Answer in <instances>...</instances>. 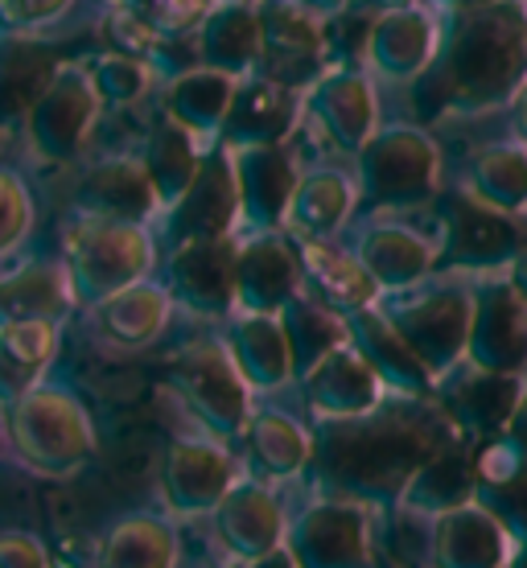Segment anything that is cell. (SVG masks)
<instances>
[{"instance_id": "f1b7e54d", "label": "cell", "mask_w": 527, "mask_h": 568, "mask_svg": "<svg viewBox=\"0 0 527 568\" xmlns=\"http://www.w3.org/2000/svg\"><path fill=\"white\" fill-rule=\"evenodd\" d=\"M351 252H355L358 264L375 276L379 288H408V284L420 281L428 272V264H433V247H428L416 231L384 227V223L358 231V240Z\"/></svg>"}, {"instance_id": "8d00e7d4", "label": "cell", "mask_w": 527, "mask_h": 568, "mask_svg": "<svg viewBox=\"0 0 527 568\" xmlns=\"http://www.w3.org/2000/svg\"><path fill=\"white\" fill-rule=\"evenodd\" d=\"M87 67H91V79H95L108 108H129V103L141 100L144 91H149V83H153V62L136 54H124V50L87 58Z\"/></svg>"}, {"instance_id": "bcb514c9", "label": "cell", "mask_w": 527, "mask_h": 568, "mask_svg": "<svg viewBox=\"0 0 527 568\" xmlns=\"http://www.w3.org/2000/svg\"><path fill=\"white\" fill-rule=\"evenodd\" d=\"M9 454V440H4V420H0V457Z\"/></svg>"}, {"instance_id": "7bdbcfd3", "label": "cell", "mask_w": 527, "mask_h": 568, "mask_svg": "<svg viewBox=\"0 0 527 568\" xmlns=\"http://www.w3.org/2000/svg\"><path fill=\"white\" fill-rule=\"evenodd\" d=\"M247 568H297V565H293V560H288V552L281 548V552L264 556V560H256V565H247Z\"/></svg>"}, {"instance_id": "c3c4849f", "label": "cell", "mask_w": 527, "mask_h": 568, "mask_svg": "<svg viewBox=\"0 0 527 568\" xmlns=\"http://www.w3.org/2000/svg\"><path fill=\"white\" fill-rule=\"evenodd\" d=\"M214 568H243V565H231V560H227V565H214Z\"/></svg>"}, {"instance_id": "5b68a950", "label": "cell", "mask_w": 527, "mask_h": 568, "mask_svg": "<svg viewBox=\"0 0 527 568\" xmlns=\"http://www.w3.org/2000/svg\"><path fill=\"white\" fill-rule=\"evenodd\" d=\"M103 95L91 67L83 58L74 62H58L54 74L45 79V87L38 91V100L29 103L26 112V141L29 149L50 161V165H67L83 153L91 132L103 115Z\"/></svg>"}, {"instance_id": "4dcf8cb0", "label": "cell", "mask_w": 527, "mask_h": 568, "mask_svg": "<svg viewBox=\"0 0 527 568\" xmlns=\"http://www.w3.org/2000/svg\"><path fill=\"white\" fill-rule=\"evenodd\" d=\"M58 322H9L0 326V404L42 384L58 355Z\"/></svg>"}, {"instance_id": "277c9868", "label": "cell", "mask_w": 527, "mask_h": 568, "mask_svg": "<svg viewBox=\"0 0 527 568\" xmlns=\"http://www.w3.org/2000/svg\"><path fill=\"white\" fill-rule=\"evenodd\" d=\"M170 392L178 396L199 433L219 440H240L252 416V387L243 384L223 334L185 342L170 363Z\"/></svg>"}, {"instance_id": "8992f818", "label": "cell", "mask_w": 527, "mask_h": 568, "mask_svg": "<svg viewBox=\"0 0 527 568\" xmlns=\"http://www.w3.org/2000/svg\"><path fill=\"white\" fill-rule=\"evenodd\" d=\"M285 552L297 568H371V511L346 495L314 498L288 519Z\"/></svg>"}, {"instance_id": "ffe728a7", "label": "cell", "mask_w": 527, "mask_h": 568, "mask_svg": "<svg viewBox=\"0 0 527 568\" xmlns=\"http://www.w3.org/2000/svg\"><path fill=\"white\" fill-rule=\"evenodd\" d=\"M301 115H305V91H293L285 83H272L264 74L240 79L231 115L223 124V144H276L293 141Z\"/></svg>"}, {"instance_id": "4316f807", "label": "cell", "mask_w": 527, "mask_h": 568, "mask_svg": "<svg viewBox=\"0 0 527 568\" xmlns=\"http://www.w3.org/2000/svg\"><path fill=\"white\" fill-rule=\"evenodd\" d=\"M358 206V182L343 170L301 173L297 190L288 199L285 231L293 240H334Z\"/></svg>"}, {"instance_id": "3957f363", "label": "cell", "mask_w": 527, "mask_h": 568, "mask_svg": "<svg viewBox=\"0 0 527 568\" xmlns=\"http://www.w3.org/2000/svg\"><path fill=\"white\" fill-rule=\"evenodd\" d=\"M161 247L149 223L74 214L62 235V264L71 276L74 310H91L112 293L158 272Z\"/></svg>"}, {"instance_id": "d6986e66", "label": "cell", "mask_w": 527, "mask_h": 568, "mask_svg": "<svg viewBox=\"0 0 527 568\" xmlns=\"http://www.w3.org/2000/svg\"><path fill=\"white\" fill-rule=\"evenodd\" d=\"M235 91H240V74L190 62V67L170 74V83L161 91V115L190 132L194 141L219 144L231 103H235Z\"/></svg>"}, {"instance_id": "f6af8a7d", "label": "cell", "mask_w": 527, "mask_h": 568, "mask_svg": "<svg viewBox=\"0 0 527 568\" xmlns=\"http://www.w3.org/2000/svg\"><path fill=\"white\" fill-rule=\"evenodd\" d=\"M379 9H399V4H408V0H375Z\"/></svg>"}, {"instance_id": "44dd1931", "label": "cell", "mask_w": 527, "mask_h": 568, "mask_svg": "<svg viewBox=\"0 0 527 568\" xmlns=\"http://www.w3.org/2000/svg\"><path fill=\"white\" fill-rule=\"evenodd\" d=\"M223 342L240 367L252 396H272L293 384V355H288L285 326L276 313H243L235 310L223 322Z\"/></svg>"}, {"instance_id": "603a6c76", "label": "cell", "mask_w": 527, "mask_h": 568, "mask_svg": "<svg viewBox=\"0 0 527 568\" xmlns=\"http://www.w3.org/2000/svg\"><path fill=\"white\" fill-rule=\"evenodd\" d=\"M74 313L71 276L62 260H21L0 264V326L9 322H67Z\"/></svg>"}, {"instance_id": "52a82bcc", "label": "cell", "mask_w": 527, "mask_h": 568, "mask_svg": "<svg viewBox=\"0 0 527 568\" xmlns=\"http://www.w3.org/2000/svg\"><path fill=\"white\" fill-rule=\"evenodd\" d=\"M158 247H173L185 240H219V235H240V190L231 170L227 144L219 141L206 149L194 182L173 202L170 211L158 214L153 223Z\"/></svg>"}, {"instance_id": "7dc6e473", "label": "cell", "mask_w": 527, "mask_h": 568, "mask_svg": "<svg viewBox=\"0 0 527 568\" xmlns=\"http://www.w3.org/2000/svg\"><path fill=\"white\" fill-rule=\"evenodd\" d=\"M235 4H264V0H235Z\"/></svg>"}, {"instance_id": "6da1fadb", "label": "cell", "mask_w": 527, "mask_h": 568, "mask_svg": "<svg viewBox=\"0 0 527 568\" xmlns=\"http://www.w3.org/2000/svg\"><path fill=\"white\" fill-rule=\"evenodd\" d=\"M428 457H433V433L425 420L379 404L351 420H322L310 466L317 469L330 495L375 503L408 490Z\"/></svg>"}, {"instance_id": "30bf717a", "label": "cell", "mask_w": 527, "mask_h": 568, "mask_svg": "<svg viewBox=\"0 0 527 568\" xmlns=\"http://www.w3.org/2000/svg\"><path fill=\"white\" fill-rule=\"evenodd\" d=\"M214 540L223 548L231 565H256L264 556L281 552L288 536L285 503L276 495V486L252 474H240L223 503L211 511Z\"/></svg>"}, {"instance_id": "484cf974", "label": "cell", "mask_w": 527, "mask_h": 568, "mask_svg": "<svg viewBox=\"0 0 527 568\" xmlns=\"http://www.w3.org/2000/svg\"><path fill=\"white\" fill-rule=\"evenodd\" d=\"M387 322L399 329V338L413 346V355L425 363V371H442L462 346L466 334V305L449 293L396 301L387 310Z\"/></svg>"}, {"instance_id": "1f68e13d", "label": "cell", "mask_w": 527, "mask_h": 568, "mask_svg": "<svg viewBox=\"0 0 527 568\" xmlns=\"http://www.w3.org/2000/svg\"><path fill=\"white\" fill-rule=\"evenodd\" d=\"M281 317V326H285V338H288V355H293V379H301L310 367H317L322 358L334 351V346H343L351 342V329H346V317L343 313H334L330 305H322L317 297H310L305 288H301L297 297L288 301L285 310L276 313Z\"/></svg>"}, {"instance_id": "7a4b0ae2", "label": "cell", "mask_w": 527, "mask_h": 568, "mask_svg": "<svg viewBox=\"0 0 527 568\" xmlns=\"http://www.w3.org/2000/svg\"><path fill=\"white\" fill-rule=\"evenodd\" d=\"M0 420L9 454L38 478L67 483L95 457V420L67 384H33L4 404Z\"/></svg>"}, {"instance_id": "60d3db41", "label": "cell", "mask_w": 527, "mask_h": 568, "mask_svg": "<svg viewBox=\"0 0 527 568\" xmlns=\"http://www.w3.org/2000/svg\"><path fill=\"white\" fill-rule=\"evenodd\" d=\"M0 568H50V552L33 531H0Z\"/></svg>"}, {"instance_id": "4fadbf2b", "label": "cell", "mask_w": 527, "mask_h": 568, "mask_svg": "<svg viewBox=\"0 0 527 568\" xmlns=\"http://www.w3.org/2000/svg\"><path fill=\"white\" fill-rule=\"evenodd\" d=\"M301 284V243L285 227L243 231L235 247V310L281 313Z\"/></svg>"}, {"instance_id": "9a60e30c", "label": "cell", "mask_w": 527, "mask_h": 568, "mask_svg": "<svg viewBox=\"0 0 527 568\" xmlns=\"http://www.w3.org/2000/svg\"><path fill=\"white\" fill-rule=\"evenodd\" d=\"M173 297L165 281H136L129 288L112 293L108 301L91 305L87 313V329L112 355H141L149 346H158L165 338V329L173 322Z\"/></svg>"}, {"instance_id": "cb8c5ba5", "label": "cell", "mask_w": 527, "mask_h": 568, "mask_svg": "<svg viewBox=\"0 0 527 568\" xmlns=\"http://www.w3.org/2000/svg\"><path fill=\"white\" fill-rule=\"evenodd\" d=\"M301 243V276H305V293L317 297L322 305H330L334 313H351L371 310L379 301V284L363 264H358L355 252L346 247H334V240H297Z\"/></svg>"}, {"instance_id": "74e56055", "label": "cell", "mask_w": 527, "mask_h": 568, "mask_svg": "<svg viewBox=\"0 0 527 568\" xmlns=\"http://www.w3.org/2000/svg\"><path fill=\"white\" fill-rule=\"evenodd\" d=\"M214 9V0H141L132 13L141 17L144 29L165 42H190V33L202 26V17Z\"/></svg>"}, {"instance_id": "ab89813d", "label": "cell", "mask_w": 527, "mask_h": 568, "mask_svg": "<svg viewBox=\"0 0 527 568\" xmlns=\"http://www.w3.org/2000/svg\"><path fill=\"white\" fill-rule=\"evenodd\" d=\"M74 9V0H0V29L9 38H38Z\"/></svg>"}, {"instance_id": "5bb4252c", "label": "cell", "mask_w": 527, "mask_h": 568, "mask_svg": "<svg viewBox=\"0 0 527 568\" xmlns=\"http://www.w3.org/2000/svg\"><path fill=\"white\" fill-rule=\"evenodd\" d=\"M231 170L240 190V235L243 231H276L285 227L288 199L301 182L293 144H235L231 149Z\"/></svg>"}, {"instance_id": "7402d4cb", "label": "cell", "mask_w": 527, "mask_h": 568, "mask_svg": "<svg viewBox=\"0 0 527 568\" xmlns=\"http://www.w3.org/2000/svg\"><path fill=\"white\" fill-rule=\"evenodd\" d=\"M240 440L247 474L272 486L301 478L314 462V433L281 408H252Z\"/></svg>"}, {"instance_id": "d590c367", "label": "cell", "mask_w": 527, "mask_h": 568, "mask_svg": "<svg viewBox=\"0 0 527 568\" xmlns=\"http://www.w3.org/2000/svg\"><path fill=\"white\" fill-rule=\"evenodd\" d=\"M54 67L58 62L50 58V50L33 45V38H9L0 45V120L26 115Z\"/></svg>"}, {"instance_id": "ac0fdd59", "label": "cell", "mask_w": 527, "mask_h": 568, "mask_svg": "<svg viewBox=\"0 0 527 568\" xmlns=\"http://www.w3.org/2000/svg\"><path fill=\"white\" fill-rule=\"evenodd\" d=\"M305 115L343 153H358L375 136V91L358 71H322L305 87Z\"/></svg>"}, {"instance_id": "d4e9b609", "label": "cell", "mask_w": 527, "mask_h": 568, "mask_svg": "<svg viewBox=\"0 0 527 568\" xmlns=\"http://www.w3.org/2000/svg\"><path fill=\"white\" fill-rule=\"evenodd\" d=\"M194 62L227 74H256L260 67V4H235L214 0V9L202 17V26L190 33Z\"/></svg>"}, {"instance_id": "e0dca14e", "label": "cell", "mask_w": 527, "mask_h": 568, "mask_svg": "<svg viewBox=\"0 0 527 568\" xmlns=\"http://www.w3.org/2000/svg\"><path fill=\"white\" fill-rule=\"evenodd\" d=\"M297 384L317 420H351V416L371 413V408L384 404V387H387L367 358L358 355L355 342L334 346L317 367H310L301 375Z\"/></svg>"}, {"instance_id": "d6a6232c", "label": "cell", "mask_w": 527, "mask_h": 568, "mask_svg": "<svg viewBox=\"0 0 527 568\" xmlns=\"http://www.w3.org/2000/svg\"><path fill=\"white\" fill-rule=\"evenodd\" d=\"M211 144L194 141L185 129H178L173 120L161 115L158 129L149 132V144H144V173H149V182L158 190V202L161 211H170L173 202L185 194V185L194 182V173H199L202 156H206Z\"/></svg>"}, {"instance_id": "f546056e", "label": "cell", "mask_w": 527, "mask_h": 568, "mask_svg": "<svg viewBox=\"0 0 527 568\" xmlns=\"http://www.w3.org/2000/svg\"><path fill=\"white\" fill-rule=\"evenodd\" d=\"M346 329H351V342L358 346V355L367 358L384 384L399 387V392H413V387L425 384V363L413 355L408 342L399 338V329L387 322V313H379L375 305L358 310L346 317Z\"/></svg>"}, {"instance_id": "2e32d148", "label": "cell", "mask_w": 527, "mask_h": 568, "mask_svg": "<svg viewBox=\"0 0 527 568\" xmlns=\"http://www.w3.org/2000/svg\"><path fill=\"white\" fill-rule=\"evenodd\" d=\"M74 214L91 219H120V223H158L161 202L158 190L144 173L141 153L100 156L91 170H83L74 185Z\"/></svg>"}, {"instance_id": "7c38bea8", "label": "cell", "mask_w": 527, "mask_h": 568, "mask_svg": "<svg viewBox=\"0 0 527 568\" xmlns=\"http://www.w3.org/2000/svg\"><path fill=\"white\" fill-rule=\"evenodd\" d=\"M358 202L367 206H408L433 185V149L420 132L392 129L358 149Z\"/></svg>"}, {"instance_id": "836d02e7", "label": "cell", "mask_w": 527, "mask_h": 568, "mask_svg": "<svg viewBox=\"0 0 527 568\" xmlns=\"http://www.w3.org/2000/svg\"><path fill=\"white\" fill-rule=\"evenodd\" d=\"M428 50H433V29L428 17L416 9H387L375 29H371L367 58L371 67L384 79H408L425 67Z\"/></svg>"}, {"instance_id": "ee69618b", "label": "cell", "mask_w": 527, "mask_h": 568, "mask_svg": "<svg viewBox=\"0 0 527 568\" xmlns=\"http://www.w3.org/2000/svg\"><path fill=\"white\" fill-rule=\"evenodd\" d=\"M103 4H108V9H136L141 0H103Z\"/></svg>"}, {"instance_id": "ba28073f", "label": "cell", "mask_w": 527, "mask_h": 568, "mask_svg": "<svg viewBox=\"0 0 527 568\" xmlns=\"http://www.w3.org/2000/svg\"><path fill=\"white\" fill-rule=\"evenodd\" d=\"M243 474L240 457L231 454L227 440L194 433L178 437L161 462V498L173 519H211L235 478Z\"/></svg>"}, {"instance_id": "e575fe53", "label": "cell", "mask_w": 527, "mask_h": 568, "mask_svg": "<svg viewBox=\"0 0 527 568\" xmlns=\"http://www.w3.org/2000/svg\"><path fill=\"white\" fill-rule=\"evenodd\" d=\"M499 565V531L486 515L462 507L437 524L428 568H495Z\"/></svg>"}, {"instance_id": "f35d334b", "label": "cell", "mask_w": 527, "mask_h": 568, "mask_svg": "<svg viewBox=\"0 0 527 568\" xmlns=\"http://www.w3.org/2000/svg\"><path fill=\"white\" fill-rule=\"evenodd\" d=\"M33 214L38 211H33V194H29L26 178L0 165V264L29 240Z\"/></svg>"}, {"instance_id": "9c48e42d", "label": "cell", "mask_w": 527, "mask_h": 568, "mask_svg": "<svg viewBox=\"0 0 527 568\" xmlns=\"http://www.w3.org/2000/svg\"><path fill=\"white\" fill-rule=\"evenodd\" d=\"M235 247L240 235L185 240L165 247V288L173 305L202 322H227L235 313Z\"/></svg>"}, {"instance_id": "b9f144b4", "label": "cell", "mask_w": 527, "mask_h": 568, "mask_svg": "<svg viewBox=\"0 0 527 568\" xmlns=\"http://www.w3.org/2000/svg\"><path fill=\"white\" fill-rule=\"evenodd\" d=\"M288 4H297V9H305V13L322 17V21H330L334 13H343L351 0H288Z\"/></svg>"}, {"instance_id": "83f0119b", "label": "cell", "mask_w": 527, "mask_h": 568, "mask_svg": "<svg viewBox=\"0 0 527 568\" xmlns=\"http://www.w3.org/2000/svg\"><path fill=\"white\" fill-rule=\"evenodd\" d=\"M182 540L170 515H129L103 536L95 568H178Z\"/></svg>"}, {"instance_id": "8fae6325", "label": "cell", "mask_w": 527, "mask_h": 568, "mask_svg": "<svg viewBox=\"0 0 527 568\" xmlns=\"http://www.w3.org/2000/svg\"><path fill=\"white\" fill-rule=\"evenodd\" d=\"M326 62V21L288 0L260 4V67L256 74L305 91Z\"/></svg>"}]
</instances>
